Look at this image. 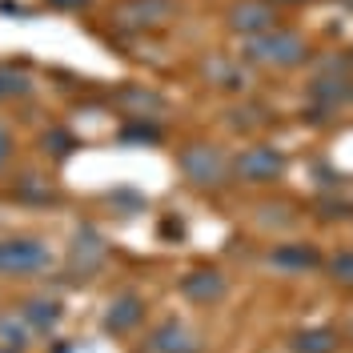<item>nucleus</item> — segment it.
Wrapping results in <instances>:
<instances>
[{
	"instance_id": "f257e3e1",
	"label": "nucleus",
	"mask_w": 353,
	"mask_h": 353,
	"mask_svg": "<svg viewBox=\"0 0 353 353\" xmlns=\"http://www.w3.org/2000/svg\"><path fill=\"white\" fill-rule=\"evenodd\" d=\"M241 57L257 68H297L309 61V41L297 32V28H269V32H257V37H245L241 41Z\"/></svg>"
},
{
	"instance_id": "f03ea898",
	"label": "nucleus",
	"mask_w": 353,
	"mask_h": 353,
	"mask_svg": "<svg viewBox=\"0 0 353 353\" xmlns=\"http://www.w3.org/2000/svg\"><path fill=\"white\" fill-rule=\"evenodd\" d=\"M52 249L32 237V233H12L0 237V277L4 281H32V277H48L52 273Z\"/></svg>"
},
{
	"instance_id": "7ed1b4c3",
	"label": "nucleus",
	"mask_w": 353,
	"mask_h": 353,
	"mask_svg": "<svg viewBox=\"0 0 353 353\" xmlns=\"http://www.w3.org/2000/svg\"><path fill=\"white\" fill-rule=\"evenodd\" d=\"M176 169L185 173V181L201 189V193H217L229 185V176H233V161L225 157L221 145L213 141H189L181 153H176Z\"/></svg>"
},
{
	"instance_id": "20e7f679",
	"label": "nucleus",
	"mask_w": 353,
	"mask_h": 353,
	"mask_svg": "<svg viewBox=\"0 0 353 353\" xmlns=\"http://www.w3.org/2000/svg\"><path fill=\"white\" fill-rule=\"evenodd\" d=\"M181 17V0H112L109 21L121 32H157Z\"/></svg>"
},
{
	"instance_id": "39448f33",
	"label": "nucleus",
	"mask_w": 353,
	"mask_h": 353,
	"mask_svg": "<svg viewBox=\"0 0 353 353\" xmlns=\"http://www.w3.org/2000/svg\"><path fill=\"white\" fill-rule=\"evenodd\" d=\"M233 176L245 181V185H273V181L285 176V157L273 145H249L233 161Z\"/></svg>"
},
{
	"instance_id": "423d86ee",
	"label": "nucleus",
	"mask_w": 353,
	"mask_h": 353,
	"mask_svg": "<svg viewBox=\"0 0 353 353\" xmlns=\"http://www.w3.org/2000/svg\"><path fill=\"white\" fill-rule=\"evenodd\" d=\"M225 24H229V32H237L245 41V37H257V32L277 28L281 12H277L273 0H237V4L225 8Z\"/></svg>"
},
{
	"instance_id": "0eeeda50",
	"label": "nucleus",
	"mask_w": 353,
	"mask_h": 353,
	"mask_svg": "<svg viewBox=\"0 0 353 353\" xmlns=\"http://www.w3.org/2000/svg\"><path fill=\"white\" fill-rule=\"evenodd\" d=\"M265 265L273 273H281V277H305V273H317L325 265V257H321L317 245L309 241H281L265 253Z\"/></svg>"
},
{
	"instance_id": "6e6552de",
	"label": "nucleus",
	"mask_w": 353,
	"mask_h": 353,
	"mask_svg": "<svg viewBox=\"0 0 353 353\" xmlns=\"http://www.w3.org/2000/svg\"><path fill=\"white\" fill-rule=\"evenodd\" d=\"M176 289H181V297L193 301V305H213V301L225 297L229 281H225V273L213 269V265H197V269H189V273L181 277V285Z\"/></svg>"
},
{
	"instance_id": "1a4fd4ad",
	"label": "nucleus",
	"mask_w": 353,
	"mask_h": 353,
	"mask_svg": "<svg viewBox=\"0 0 353 353\" xmlns=\"http://www.w3.org/2000/svg\"><path fill=\"white\" fill-rule=\"evenodd\" d=\"M141 321H145V297L141 293H121V297L109 301L101 330L109 333V337H129V333L141 330Z\"/></svg>"
},
{
	"instance_id": "9d476101",
	"label": "nucleus",
	"mask_w": 353,
	"mask_h": 353,
	"mask_svg": "<svg viewBox=\"0 0 353 353\" xmlns=\"http://www.w3.org/2000/svg\"><path fill=\"white\" fill-rule=\"evenodd\" d=\"M105 253H109L105 237H101L92 225H81L77 237H72V249H68V265H72L77 277H92V273L105 265Z\"/></svg>"
},
{
	"instance_id": "9b49d317",
	"label": "nucleus",
	"mask_w": 353,
	"mask_h": 353,
	"mask_svg": "<svg viewBox=\"0 0 353 353\" xmlns=\"http://www.w3.org/2000/svg\"><path fill=\"white\" fill-rule=\"evenodd\" d=\"M145 353H197V337L185 321L165 317L161 325L145 333Z\"/></svg>"
},
{
	"instance_id": "f8f14e48",
	"label": "nucleus",
	"mask_w": 353,
	"mask_h": 353,
	"mask_svg": "<svg viewBox=\"0 0 353 353\" xmlns=\"http://www.w3.org/2000/svg\"><path fill=\"white\" fill-rule=\"evenodd\" d=\"M21 317L32 325L37 337H48L65 321V305H61V297H28V301H21Z\"/></svg>"
},
{
	"instance_id": "ddd939ff",
	"label": "nucleus",
	"mask_w": 353,
	"mask_h": 353,
	"mask_svg": "<svg viewBox=\"0 0 353 353\" xmlns=\"http://www.w3.org/2000/svg\"><path fill=\"white\" fill-rule=\"evenodd\" d=\"M121 109L129 112L132 121H145V117H157L165 112V97H157L153 88H141V85H125L117 97H112Z\"/></svg>"
},
{
	"instance_id": "4468645a",
	"label": "nucleus",
	"mask_w": 353,
	"mask_h": 353,
	"mask_svg": "<svg viewBox=\"0 0 353 353\" xmlns=\"http://www.w3.org/2000/svg\"><path fill=\"white\" fill-rule=\"evenodd\" d=\"M32 325L21 317V309H4L0 313V345H12V350H28L32 345Z\"/></svg>"
},
{
	"instance_id": "2eb2a0df",
	"label": "nucleus",
	"mask_w": 353,
	"mask_h": 353,
	"mask_svg": "<svg viewBox=\"0 0 353 353\" xmlns=\"http://www.w3.org/2000/svg\"><path fill=\"white\" fill-rule=\"evenodd\" d=\"M28 92H32V77H28V68L0 65V105H4V101H24Z\"/></svg>"
},
{
	"instance_id": "dca6fc26",
	"label": "nucleus",
	"mask_w": 353,
	"mask_h": 353,
	"mask_svg": "<svg viewBox=\"0 0 353 353\" xmlns=\"http://www.w3.org/2000/svg\"><path fill=\"white\" fill-rule=\"evenodd\" d=\"M337 345V330H305L293 337V353H333Z\"/></svg>"
},
{
	"instance_id": "f3484780",
	"label": "nucleus",
	"mask_w": 353,
	"mask_h": 353,
	"mask_svg": "<svg viewBox=\"0 0 353 353\" xmlns=\"http://www.w3.org/2000/svg\"><path fill=\"white\" fill-rule=\"evenodd\" d=\"M205 77H209V81H213L217 88H229V92L245 88V72H241V68H233L229 61H221V57L205 61Z\"/></svg>"
},
{
	"instance_id": "a211bd4d",
	"label": "nucleus",
	"mask_w": 353,
	"mask_h": 353,
	"mask_svg": "<svg viewBox=\"0 0 353 353\" xmlns=\"http://www.w3.org/2000/svg\"><path fill=\"white\" fill-rule=\"evenodd\" d=\"M325 273H330L333 285L350 289L353 293V249H341V253H333V257H325V265H321Z\"/></svg>"
},
{
	"instance_id": "6ab92c4d",
	"label": "nucleus",
	"mask_w": 353,
	"mask_h": 353,
	"mask_svg": "<svg viewBox=\"0 0 353 353\" xmlns=\"http://www.w3.org/2000/svg\"><path fill=\"white\" fill-rule=\"evenodd\" d=\"M157 141H161V129L145 125V121H132L121 129V145H157Z\"/></svg>"
},
{
	"instance_id": "aec40b11",
	"label": "nucleus",
	"mask_w": 353,
	"mask_h": 353,
	"mask_svg": "<svg viewBox=\"0 0 353 353\" xmlns=\"http://www.w3.org/2000/svg\"><path fill=\"white\" fill-rule=\"evenodd\" d=\"M81 141L72 137V132H65V129H52V132H44V149L48 153H57V157H68L72 149H77Z\"/></svg>"
},
{
	"instance_id": "412c9836",
	"label": "nucleus",
	"mask_w": 353,
	"mask_h": 353,
	"mask_svg": "<svg viewBox=\"0 0 353 353\" xmlns=\"http://www.w3.org/2000/svg\"><path fill=\"white\" fill-rule=\"evenodd\" d=\"M48 8H57V12H85L92 8V0H44Z\"/></svg>"
},
{
	"instance_id": "4be33fe9",
	"label": "nucleus",
	"mask_w": 353,
	"mask_h": 353,
	"mask_svg": "<svg viewBox=\"0 0 353 353\" xmlns=\"http://www.w3.org/2000/svg\"><path fill=\"white\" fill-rule=\"evenodd\" d=\"M12 145H17V141H12V129L0 121V169L8 165V157H12Z\"/></svg>"
},
{
	"instance_id": "5701e85b",
	"label": "nucleus",
	"mask_w": 353,
	"mask_h": 353,
	"mask_svg": "<svg viewBox=\"0 0 353 353\" xmlns=\"http://www.w3.org/2000/svg\"><path fill=\"white\" fill-rule=\"evenodd\" d=\"M273 4H309V0H273Z\"/></svg>"
},
{
	"instance_id": "b1692460",
	"label": "nucleus",
	"mask_w": 353,
	"mask_h": 353,
	"mask_svg": "<svg viewBox=\"0 0 353 353\" xmlns=\"http://www.w3.org/2000/svg\"><path fill=\"white\" fill-rule=\"evenodd\" d=\"M0 353H24V350H12V345H0Z\"/></svg>"
}]
</instances>
